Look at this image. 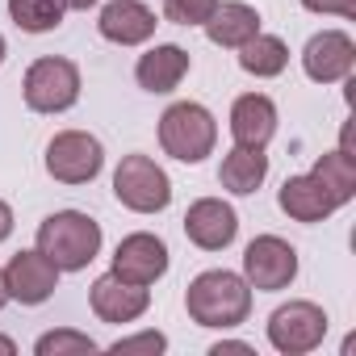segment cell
I'll return each instance as SVG.
<instances>
[{
  "instance_id": "cell-1",
  "label": "cell",
  "mask_w": 356,
  "mask_h": 356,
  "mask_svg": "<svg viewBox=\"0 0 356 356\" xmlns=\"http://www.w3.org/2000/svg\"><path fill=\"white\" fill-rule=\"evenodd\" d=\"M185 310L197 327H239L252 310V285L227 268H210L189 285Z\"/></svg>"
},
{
  "instance_id": "cell-2",
  "label": "cell",
  "mask_w": 356,
  "mask_h": 356,
  "mask_svg": "<svg viewBox=\"0 0 356 356\" xmlns=\"http://www.w3.org/2000/svg\"><path fill=\"white\" fill-rule=\"evenodd\" d=\"M38 252L59 268V273H80L97 260L101 252V227L80 214V210H63V214H51L42 227H38Z\"/></svg>"
},
{
  "instance_id": "cell-3",
  "label": "cell",
  "mask_w": 356,
  "mask_h": 356,
  "mask_svg": "<svg viewBox=\"0 0 356 356\" xmlns=\"http://www.w3.org/2000/svg\"><path fill=\"white\" fill-rule=\"evenodd\" d=\"M218 143V126L210 118L206 105H193V101H176L163 109L159 118V147L181 159V163H202Z\"/></svg>"
},
{
  "instance_id": "cell-4",
  "label": "cell",
  "mask_w": 356,
  "mask_h": 356,
  "mask_svg": "<svg viewBox=\"0 0 356 356\" xmlns=\"http://www.w3.org/2000/svg\"><path fill=\"white\" fill-rule=\"evenodd\" d=\"M113 197L134 214H159L172 202L168 172L147 155H126L113 172Z\"/></svg>"
},
{
  "instance_id": "cell-5",
  "label": "cell",
  "mask_w": 356,
  "mask_h": 356,
  "mask_svg": "<svg viewBox=\"0 0 356 356\" xmlns=\"http://www.w3.org/2000/svg\"><path fill=\"white\" fill-rule=\"evenodd\" d=\"M22 92H26V105L34 113H63L80 101V67L72 59L47 55V59L30 63Z\"/></svg>"
},
{
  "instance_id": "cell-6",
  "label": "cell",
  "mask_w": 356,
  "mask_h": 356,
  "mask_svg": "<svg viewBox=\"0 0 356 356\" xmlns=\"http://www.w3.org/2000/svg\"><path fill=\"white\" fill-rule=\"evenodd\" d=\"M323 335H327V314L314 302H289V306L273 310V318H268V339L285 356L314 352L323 343Z\"/></svg>"
},
{
  "instance_id": "cell-7",
  "label": "cell",
  "mask_w": 356,
  "mask_h": 356,
  "mask_svg": "<svg viewBox=\"0 0 356 356\" xmlns=\"http://www.w3.org/2000/svg\"><path fill=\"white\" fill-rule=\"evenodd\" d=\"M101 163H105V151L84 130H63L47 147V172L55 176V181H63V185H88L101 172Z\"/></svg>"
},
{
  "instance_id": "cell-8",
  "label": "cell",
  "mask_w": 356,
  "mask_h": 356,
  "mask_svg": "<svg viewBox=\"0 0 356 356\" xmlns=\"http://www.w3.org/2000/svg\"><path fill=\"white\" fill-rule=\"evenodd\" d=\"M243 273H248L252 289H264V293L285 289L298 277V252L285 239H277V235H260L243 252Z\"/></svg>"
},
{
  "instance_id": "cell-9",
  "label": "cell",
  "mask_w": 356,
  "mask_h": 356,
  "mask_svg": "<svg viewBox=\"0 0 356 356\" xmlns=\"http://www.w3.org/2000/svg\"><path fill=\"white\" fill-rule=\"evenodd\" d=\"M302 67L310 80L318 84H335V80H348L352 67H356V42L343 34V30H323L306 42L302 51Z\"/></svg>"
},
{
  "instance_id": "cell-10",
  "label": "cell",
  "mask_w": 356,
  "mask_h": 356,
  "mask_svg": "<svg viewBox=\"0 0 356 356\" xmlns=\"http://www.w3.org/2000/svg\"><path fill=\"white\" fill-rule=\"evenodd\" d=\"M168 273V248L163 239L138 231V235H126L113 252V277L130 281V285H155L159 277Z\"/></svg>"
},
{
  "instance_id": "cell-11",
  "label": "cell",
  "mask_w": 356,
  "mask_h": 356,
  "mask_svg": "<svg viewBox=\"0 0 356 356\" xmlns=\"http://www.w3.org/2000/svg\"><path fill=\"white\" fill-rule=\"evenodd\" d=\"M55 285H59V268H55L42 252H17V256L9 260V268H5V289H9V298L22 302V306L47 302V298L55 293Z\"/></svg>"
},
{
  "instance_id": "cell-12",
  "label": "cell",
  "mask_w": 356,
  "mask_h": 356,
  "mask_svg": "<svg viewBox=\"0 0 356 356\" xmlns=\"http://www.w3.org/2000/svg\"><path fill=\"white\" fill-rule=\"evenodd\" d=\"M185 235H189L202 252H222L227 243H235L239 218H235V210H231L227 202L202 197V202H193L189 214H185Z\"/></svg>"
},
{
  "instance_id": "cell-13",
  "label": "cell",
  "mask_w": 356,
  "mask_h": 356,
  "mask_svg": "<svg viewBox=\"0 0 356 356\" xmlns=\"http://www.w3.org/2000/svg\"><path fill=\"white\" fill-rule=\"evenodd\" d=\"M147 306H151L147 285H130L113 273L92 281V310H97L101 323H134Z\"/></svg>"
},
{
  "instance_id": "cell-14",
  "label": "cell",
  "mask_w": 356,
  "mask_h": 356,
  "mask_svg": "<svg viewBox=\"0 0 356 356\" xmlns=\"http://www.w3.org/2000/svg\"><path fill=\"white\" fill-rule=\"evenodd\" d=\"M101 34L118 47H138L155 34V13L147 5H138V0H109V5L101 9Z\"/></svg>"
},
{
  "instance_id": "cell-15",
  "label": "cell",
  "mask_w": 356,
  "mask_h": 356,
  "mask_svg": "<svg viewBox=\"0 0 356 356\" xmlns=\"http://www.w3.org/2000/svg\"><path fill=\"white\" fill-rule=\"evenodd\" d=\"M281 210L293 218V222H323L339 210V202L318 185V176H289L281 185Z\"/></svg>"
},
{
  "instance_id": "cell-16",
  "label": "cell",
  "mask_w": 356,
  "mask_h": 356,
  "mask_svg": "<svg viewBox=\"0 0 356 356\" xmlns=\"http://www.w3.org/2000/svg\"><path fill=\"white\" fill-rule=\"evenodd\" d=\"M231 134L239 147H268V138L277 134V105L264 92L239 97L231 109Z\"/></svg>"
},
{
  "instance_id": "cell-17",
  "label": "cell",
  "mask_w": 356,
  "mask_h": 356,
  "mask_svg": "<svg viewBox=\"0 0 356 356\" xmlns=\"http://www.w3.org/2000/svg\"><path fill=\"white\" fill-rule=\"evenodd\" d=\"M260 34V13L252 5H243V0H218V9L206 17V38L214 47H231L239 51L248 38Z\"/></svg>"
},
{
  "instance_id": "cell-18",
  "label": "cell",
  "mask_w": 356,
  "mask_h": 356,
  "mask_svg": "<svg viewBox=\"0 0 356 356\" xmlns=\"http://www.w3.org/2000/svg\"><path fill=\"white\" fill-rule=\"evenodd\" d=\"M134 76H138V84L147 92H172L176 84L189 76V51L185 47H172V42L168 47H155V51H147L138 59Z\"/></svg>"
},
{
  "instance_id": "cell-19",
  "label": "cell",
  "mask_w": 356,
  "mask_h": 356,
  "mask_svg": "<svg viewBox=\"0 0 356 356\" xmlns=\"http://www.w3.org/2000/svg\"><path fill=\"white\" fill-rule=\"evenodd\" d=\"M264 176H268V155H264V147H235V151H227V159H222V168H218L222 189H231V193H239V197L256 193V189L264 185Z\"/></svg>"
},
{
  "instance_id": "cell-20",
  "label": "cell",
  "mask_w": 356,
  "mask_h": 356,
  "mask_svg": "<svg viewBox=\"0 0 356 356\" xmlns=\"http://www.w3.org/2000/svg\"><path fill=\"white\" fill-rule=\"evenodd\" d=\"M285 63H289V47H285L277 34H256V38H248V42L239 47V67L252 72V76H260V80L281 76Z\"/></svg>"
},
{
  "instance_id": "cell-21",
  "label": "cell",
  "mask_w": 356,
  "mask_h": 356,
  "mask_svg": "<svg viewBox=\"0 0 356 356\" xmlns=\"http://www.w3.org/2000/svg\"><path fill=\"white\" fill-rule=\"evenodd\" d=\"M310 176H318V185H323L339 206H348V202L356 197V163H352V155H343V151L318 155V163H314Z\"/></svg>"
},
{
  "instance_id": "cell-22",
  "label": "cell",
  "mask_w": 356,
  "mask_h": 356,
  "mask_svg": "<svg viewBox=\"0 0 356 356\" xmlns=\"http://www.w3.org/2000/svg\"><path fill=\"white\" fill-rule=\"evenodd\" d=\"M9 17L26 34H51L63 22V5L59 0H9Z\"/></svg>"
},
{
  "instance_id": "cell-23",
  "label": "cell",
  "mask_w": 356,
  "mask_h": 356,
  "mask_svg": "<svg viewBox=\"0 0 356 356\" xmlns=\"http://www.w3.org/2000/svg\"><path fill=\"white\" fill-rule=\"evenodd\" d=\"M38 356H92L97 352V339L80 335V331H47L38 343H34Z\"/></svg>"
},
{
  "instance_id": "cell-24",
  "label": "cell",
  "mask_w": 356,
  "mask_h": 356,
  "mask_svg": "<svg viewBox=\"0 0 356 356\" xmlns=\"http://www.w3.org/2000/svg\"><path fill=\"white\" fill-rule=\"evenodd\" d=\"M214 9H218V0H163V13L176 26H206Z\"/></svg>"
},
{
  "instance_id": "cell-25",
  "label": "cell",
  "mask_w": 356,
  "mask_h": 356,
  "mask_svg": "<svg viewBox=\"0 0 356 356\" xmlns=\"http://www.w3.org/2000/svg\"><path fill=\"white\" fill-rule=\"evenodd\" d=\"M163 348H168V339H163L159 331H143V335L118 339L109 352H113V356H134V352H151V356H155V352H163Z\"/></svg>"
},
{
  "instance_id": "cell-26",
  "label": "cell",
  "mask_w": 356,
  "mask_h": 356,
  "mask_svg": "<svg viewBox=\"0 0 356 356\" xmlns=\"http://www.w3.org/2000/svg\"><path fill=\"white\" fill-rule=\"evenodd\" d=\"M310 13H335V17H356V0H302Z\"/></svg>"
},
{
  "instance_id": "cell-27",
  "label": "cell",
  "mask_w": 356,
  "mask_h": 356,
  "mask_svg": "<svg viewBox=\"0 0 356 356\" xmlns=\"http://www.w3.org/2000/svg\"><path fill=\"white\" fill-rule=\"evenodd\" d=\"M231 352L252 356V343H235V339H231V343H214V348H210V356H231Z\"/></svg>"
},
{
  "instance_id": "cell-28",
  "label": "cell",
  "mask_w": 356,
  "mask_h": 356,
  "mask_svg": "<svg viewBox=\"0 0 356 356\" xmlns=\"http://www.w3.org/2000/svg\"><path fill=\"white\" fill-rule=\"evenodd\" d=\"M9 231H13V210H9L5 202H0V243L9 239Z\"/></svg>"
},
{
  "instance_id": "cell-29",
  "label": "cell",
  "mask_w": 356,
  "mask_h": 356,
  "mask_svg": "<svg viewBox=\"0 0 356 356\" xmlns=\"http://www.w3.org/2000/svg\"><path fill=\"white\" fill-rule=\"evenodd\" d=\"M59 5H63V9H92L97 0H59Z\"/></svg>"
},
{
  "instance_id": "cell-30",
  "label": "cell",
  "mask_w": 356,
  "mask_h": 356,
  "mask_svg": "<svg viewBox=\"0 0 356 356\" xmlns=\"http://www.w3.org/2000/svg\"><path fill=\"white\" fill-rule=\"evenodd\" d=\"M17 352V343L13 339H5V335H0V356H13Z\"/></svg>"
},
{
  "instance_id": "cell-31",
  "label": "cell",
  "mask_w": 356,
  "mask_h": 356,
  "mask_svg": "<svg viewBox=\"0 0 356 356\" xmlns=\"http://www.w3.org/2000/svg\"><path fill=\"white\" fill-rule=\"evenodd\" d=\"M9 302V289H5V273H0V306Z\"/></svg>"
},
{
  "instance_id": "cell-32",
  "label": "cell",
  "mask_w": 356,
  "mask_h": 356,
  "mask_svg": "<svg viewBox=\"0 0 356 356\" xmlns=\"http://www.w3.org/2000/svg\"><path fill=\"white\" fill-rule=\"evenodd\" d=\"M0 63H5V38H0Z\"/></svg>"
}]
</instances>
